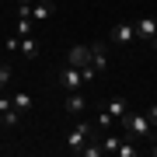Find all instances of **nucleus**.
<instances>
[{
  "mask_svg": "<svg viewBox=\"0 0 157 157\" xmlns=\"http://www.w3.org/2000/svg\"><path fill=\"white\" fill-rule=\"evenodd\" d=\"M122 126H126V136H133L136 143H140V140H150V136H154V122H150V115L126 112V115H122Z\"/></svg>",
  "mask_w": 157,
  "mask_h": 157,
  "instance_id": "f257e3e1",
  "label": "nucleus"
},
{
  "mask_svg": "<svg viewBox=\"0 0 157 157\" xmlns=\"http://www.w3.org/2000/svg\"><path fill=\"white\" fill-rule=\"evenodd\" d=\"M94 133H98V126H91V122H77V126L67 133V147H70L73 154H80V147L94 140Z\"/></svg>",
  "mask_w": 157,
  "mask_h": 157,
  "instance_id": "f03ea898",
  "label": "nucleus"
},
{
  "mask_svg": "<svg viewBox=\"0 0 157 157\" xmlns=\"http://www.w3.org/2000/svg\"><path fill=\"white\" fill-rule=\"evenodd\" d=\"M108 42H112V45H129V42H136V25H133V21H115L112 32H108Z\"/></svg>",
  "mask_w": 157,
  "mask_h": 157,
  "instance_id": "7ed1b4c3",
  "label": "nucleus"
},
{
  "mask_svg": "<svg viewBox=\"0 0 157 157\" xmlns=\"http://www.w3.org/2000/svg\"><path fill=\"white\" fill-rule=\"evenodd\" d=\"M59 84L67 87V91H80L87 80H84V73H80V67H63L59 70Z\"/></svg>",
  "mask_w": 157,
  "mask_h": 157,
  "instance_id": "20e7f679",
  "label": "nucleus"
},
{
  "mask_svg": "<svg viewBox=\"0 0 157 157\" xmlns=\"http://www.w3.org/2000/svg\"><path fill=\"white\" fill-rule=\"evenodd\" d=\"M108 45L112 42H91V67H94L98 73L108 70Z\"/></svg>",
  "mask_w": 157,
  "mask_h": 157,
  "instance_id": "39448f33",
  "label": "nucleus"
},
{
  "mask_svg": "<svg viewBox=\"0 0 157 157\" xmlns=\"http://www.w3.org/2000/svg\"><path fill=\"white\" fill-rule=\"evenodd\" d=\"M67 63L70 67H87L91 63V45H73V49L67 52Z\"/></svg>",
  "mask_w": 157,
  "mask_h": 157,
  "instance_id": "423d86ee",
  "label": "nucleus"
},
{
  "mask_svg": "<svg viewBox=\"0 0 157 157\" xmlns=\"http://www.w3.org/2000/svg\"><path fill=\"white\" fill-rule=\"evenodd\" d=\"M154 35H157V17H150V14H143L140 21H136V39H147V42H150Z\"/></svg>",
  "mask_w": 157,
  "mask_h": 157,
  "instance_id": "0eeeda50",
  "label": "nucleus"
},
{
  "mask_svg": "<svg viewBox=\"0 0 157 157\" xmlns=\"http://www.w3.org/2000/svg\"><path fill=\"white\" fill-rule=\"evenodd\" d=\"M56 14V4H52V0H35L32 4V17L35 21H45V17H52Z\"/></svg>",
  "mask_w": 157,
  "mask_h": 157,
  "instance_id": "6e6552de",
  "label": "nucleus"
},
{
  "mask_svg": "<svg viewBox=\"0 0 157 157\" xmlns=\"http://www.w3.org/2000/svg\"><path fill=\"white\" fill-rule=\"evenodd\" d=\"M63 108H67L70 115H84V112H87V98H84V94H77V91H73V94H70L67 101H63Z\"/></svg>",
  "mask_w": 157,
  "mask_h": 157,
  "instance_id": "1a4fd4ad",
  "label": "nucleus"
},
{
  "mask_svg": "<svg viewBox=\"0 0 157 157\" xmlns=\"http://www.w3.org/2000/svg\"><path fill=\"white\" fill-rule=\"evenodd\" d=\"M17 52H21L25 59H35L39 56V42H35L32 35H25V39H17Z\"/></svg>",
  "mask_w": 157,
  "mask_h": 157,
  "instance_id": "9d476101",
  "label": "nucleus"
},
{
  "mask_svg": "<svg viewBox=\"0 0 157 157\" xmlns=\"http://www.w3.org/2000/svg\"><path fill=\"white\" fill-rule=\"evenodd\" d=\"M11 101H14V108H17V112H21V115H28V112H32V105H35L28 91H17V94H14Z\"/></svg>",
  "mask_w": 157,
  "mask_h": 157,
  "instance_id": "9b49d317",
  "label": "nucleus"
},
{
  "mask_svg": "<svg viewBox=\"0 0 157 157\" xmlns=\"http://www.w3.org/2000/svg\"><path fill=\"white\" fill-rule=\"evenodd\" d=\"M105 112L112 115V119H122V115L129 112V105H126L122 98H108V105H105Z\"/></svg>",
  "mask_w": 157,
  "mask_h": 157,
  "instance_id": "f8f14e48",
  "label": "nucleus"
},
{
  "mask_svg": "<svg viewBox=\"0 0 157 157\" xmlns=\"http://www.w3.org/2000/svg\"><path fill=\"white\" fill-rule=\"evenodd\" d=\"M122 140H126V136H119V133H105V140H101V150H105V154H119Z\"/></svg>",
  "mask_w": 157,
  "mask_h": 157,
  "instance_id": "ddd939ff",
  "label": "nucleus"
},
{
  "mask_svg": "<svg viewBox=\"0 0 157 157\" xmlns=\"http://www.w3.org/2000/svg\"><path fill=\"white\" fill-rule=\"evenodd\" d=\"M32 25H35V17H17V39L32 35Z\"/></svg>",
  "mask_w": 157,
  "mask_h": 157,
  "instance_id": "4468645a",
  "label": "nucleus"
},
{
  "mask_svg": "<svg viewBox=\"0 0 157 157\" xmlns=\"http://www.w3.org/2000/svg\"><path fill=\"white\" fill-rule=\"evenodd\" d=\"M80 154H84V157H101L105 150H101V143H94V140H91V143H84V147H80Z\"/></svg>",
  "mask_w": 157,
  "mask_h": 157,
  "instance_id": "2eb2a0df",
  "label": "nucleus"
},
{
  "mask_svg": "<svg viewBox=\"0 0 157 157\" xmlns=\"http://www.w3.org/2000/svg\"><path fill=\"white\" fill-rule=\"evenodd\" d=\"M112 122H115V119L108 115L105 108H101V115H98V129H112Z\"/></svg>",
  "mask_w": 157,
  "mask_h": 157,
  "instance_id": "dca6fc26",
  "label": "nucleus"
},
{
  "mask_svg": "<svg viewBox=\"0 0 157 157\" xmlns=\"http://www.w3.org/2000/svg\"><path fill=\"white\" fill-rule=\"evenodd\" d=\"M11 80V67H0V84H7Z\"/></svg>",
  "mask_w": 157,
  "mask_h": 157,
  "instance_id": "f3484780",
  "label": "nucleus"
},
{
  "mask_svg": "<svg viewBox=\"0 0 157 157\" xmlns=\"http://www.w3.org/2000/svg\"><path fill=\"white\" fill-rule=\"evenodd\" d=\"M147 115H150V122H157V105L150 108V112H147Z\"/></svg>",
  "mask_w": 157,
  "mask_h": 157,
  "instance_id": "a211bd4d",
  "label": "nucleus"
},
{
  "mask_svg": "<svg viewBox=\"0 0 157 157\" xmlns=\"http://www.w3.org/2000/svg\"><path fill=\"white\" fill-rule=\"evenodd\" d=\"M150 49H154V52H157V35H154V39H150Z\"/></svg>",
  "mask_w": 157,
  "mask_h": 157,
  "instance_id": "6ab92c4d",
  "label": "nucleus"
},
{
  "mask_svg": "<svg viewBox=\"0 0 157 157\" xmlns=\"http://www.w3.org/2000/svg\"><path fill=\"white\" fill-rule=\"evenodd\" d=\"M150 154H154V157H157V147H150Z\"/></svg>",
  "mask_w": 157,
  "mask_h": 157,
  "instance_id": "aec40b11",
  "label": "nucleus"
},
{
  "mask_svg": "<svg viewBox=\"0 0 157 157\" xmlns=\"http://www.w3.org/2000/svg\"><path fill=\"white\" fill-rule=\"evenodd\" d=\"M154 136H157V122H154Z\"/></svg>",
  "mask_w": 157,
  "mask_h": 157,
  "instance_id": "412c9836",
  "label": "nucleus"
},
{
  "mask_svg": "<svg viewBox=\"0 0 157 157\" xmlns=\"http://www.w3.org/2000/svg\"><path fill=\"white\" fill-rule=\"evenodd\" d=\"M0 94H4V84H0Z\"/></svg>",
  "mask_w": 157,
  "mask_h": 157,
  "instance_id": "4be33fe9",
  "label": "nucleus"
},
{
  "mask_svg": "<svg viewBox=\"0 0 157 157\" xmlns=\"http://www.w3.org/2000/svg\"><path fill=\"white\" fill-rule=\"evenodd\" d=\"M0 126H4V115H0Z\"/></svg>",
  "mask_w": 157,
  "mask_h": 157,
  "instance_id": "5701e85b",
  "label": "nucleus"
}]
</instances>
